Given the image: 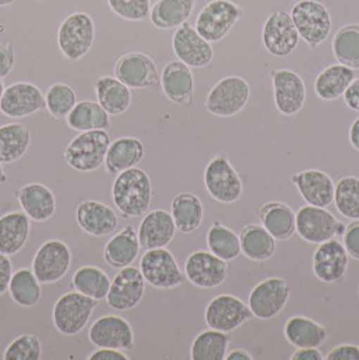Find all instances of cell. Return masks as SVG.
<instances>
[{"mask_svg":"<svg viewBox=\"0 0 359 360\" xmlns=\"http://www.w3.org/2000/svg\"><path fill=\"white\" fill-rule=\"evenodd\" d=\"M111 196L125 219L144 217L153 201V185L145 170L131 167L115 177Z\"/></svg>","mask_w":359,"mask_h":360,"instance_id":"cell-1","label":"cell"},{"mask_svg":"<svg viewBox=\"0 0 359 360\" xmlns=\"http://www.w3.org/2000/svg\"><path fill=\"white\" fill-rule=\"evenodd\" d=\"M111 142L107 130L80 132L64 148L63 158L73 170L92 173L104 165Z\"/></svg>","mask_w":359,"mask_h":360,"instance_id":"cell-2","label":"cell"},{"mask_svg":"<svg viewBox=\"0 0 359 360\" xmlns=\"http://www.w3.org/2000/svg\"><path fill=\"white\" fill-rule=\"evenodd\" d=\"M96 27L92 17L84 11H75L63 20L57 33V45L69 63L84 58L95 42Z\"/></svg>","mask_w":359,"mask_h":360,"instance_id":"cell-3","label":"cell"},{"mask_svg":"<svg viewBox=\"0 0 359 360\" xmlns=\"http://www.w3.org/2000/svg\"><path fill=\"white\" fill-rule=\"evenodd\" d=\"M289 14L300 38L310 48L320 46L331 33L332 19L329 11L317 0H298Z\"/></svg>","mask_w":359,"mask_h":360,"instance_id":"cell-4","label":"cell"},{"mask_svg":"<svg viewBox=\"0 0 359 360\" xmlns=\"http://www.w3.org/2000/svg\"><path fill=\"white\" fill-rule=\"evenodd\" d=\"M98 305V300L87 297L76 290L68 292L61 295L53 307V324L60 333L65 336H76L88 324Z\"/></svg>","mask_w":359,"mask_h":360,"instance_id":"cell-5","label":"cell"},{"mask_svg":"<svg viewBox=\"0 0 359 360\" xmlns=\"http://www.w3.org/2000/svg\"><path fill=\"white\" fill-rule=\"evenodd\" d=\"M251 88L241 76H226L216 82L206 98V110L219 117L239 114L250 100Z\"/></svg>","mask_w":359,"mask_h":360,"instance_id":"cell-6","label":"cell"},{"mask_svg":"<svg viewBox=\"0 0 359 360\" xmlns=\"http://www.w3.org/2000/svg\"><path fill=\"white\" fill-rule=\"evenodd\" d=\"M242 15L241 7L232 0H211L199 13L195 29L210 44L222 41Z\"/></svg>","mask_w":359,"mask_h":360,"instance_id":"cell-7","label":"cell"},{"mask_svg":"<svg viewBox=\"0 0 359 360\" xmlns=\"http://www.w3.org/2000/svg\"><path fill=\"white\" fill-rule=\"evenodd\" d=\"M72 259V251L64 240L49 239L37 250L32 270L42 285L56 283L68 274Z\"/></svg>","mask_w":359,"mask_h":360,"instance_id":"cell-8","label":"cell"},{"mask_svg":"<svg viewBox=\"0 0 359 360\" xmlns=\"http://www.w3.org/2000/svg\"><path fill=\"white\" fill-rule=\"evenodd\" d=\"M139 270L146 283L156 289H175L184 281L175 255L165 247L146 250L141 258Z\"/></svg>","mask_w":359,"mask_h":360,"instance_id":"cell-9","label":"cell"},{"mask_svg":"<svg viewBox=\"0 0 359 360\" xmlns=\"http://www.w3.org/2000/svg\"><path fill=\"white\" fill-rule=\"evenodd\" d=\"M204 185L208 195L222 204H232L244 193L241 176L226 157H215L204 170Z\"/></svg>","mask_w":359,"mask_h":360,"instance_id":"cell-10","label":"cell"},{"mask_svg":"<svg viewBox=\"0 0 359 360\" xmlns=\"http://www.w3.org/2000/svg\"><path fill=\"white\" fill-rule=\"evenodd\" d=\"M300 35L289 13L273 11L262 27V44L266 51L277 58H286L298 45Z\"/></svg>","mask_w":359,"mask_h":360,"instance_id":"cell-11","label":"cell"},{"mask_svg":"<svg viewBox=\"0 0 359 360\" xmlns=\"http://www.w3.org/2000/svg\"><path fill=\"white\" fill-rule=\"evenodd\" d=\"M291 295L285 279L272 277L257 283L248 295V308L254 317L270 320L278 316L288 304Z\"/></svg>","mask_w":359,"mask_h":360,"instance_id":"cell-12","label":"cell"},{"mask_svg":"<svg viewBox=\"0 0 359 360\" xmlns=\"http://www.w3.org/2000/svg\"><path fill=\"white\" fill-rule=\"evenodd\" d=\"M146 281L139 269L134 266L123 267L111 281L110 290L106 297L107 305L115 311L134 309L144 298Z\"/></svg>","mask_w":359,"mask_h":360,"instance_id":"cell-13","label":"cell"},{"mask_svg":"<svg viewBox=\"0 0 359 360\" xmlns=\"http://www.w3.org/2000/svg\"><path fill=\"white\" fill-rule=\"evenodd\" d=\"M88 339L98 348L131 351L135 344L130 323L116 314H104L96 319L88 330Z\"/></svg>","mask_w":359,"mask_h":360,"instance_id":"cell-14","label":"cell"},{"mask_svg":"<svg viewBox=\"0 0 359 360\" xmlns=\"http://www.w3.org/2000/svg\"><path fill=\"white\" fill-rule=\"evenodd\" d=\"M46 108L45 95L32 82H14L4 88L0 98V112L11 119H22Z\"/></svg>","mask_w":359,"mask_h":360,"instance_id":"cell-15","label":"cell"},{"mask_svg":"<svg viewBox=\"0 0 359 360\" xmlns=\"http://www.w3.org/2000/svg\"><path fill=\"white\" fill-rule=\"evenodd\" d=\"M114 73L115 77L130 89H147L161 80L156 63L139 51L123 54L115 64Z\"/></svg>","mask_w":359,"mask_h":360,"instance_id":"cell-16","label":"cell"},{"mask_svg":"<svg viewBox=\"0 0 359 360\" xmlns=\"http://www.w3.org/2000/svg\"><path fill=\"white\" fill-rule=\"evenodd\" d=\"M253 313L242 300L231 295L215 297L207 305L204 320L207 326L220 332H231L242 327Z\"/></svg>","mask_w":359,"mask_h":360,"instance_id":"cell-17","label":"cell"},{"mask_svg":"<svg viewBox=\"0 0 359 360\" xmlns=\"http://www.w3.org/2000/svg\"><path fill=\"white\" fill-rule=\"evenodd\" d=\"M185 277L201 289L220 286L229 277V264L211 251L197 250L185 261Z\"/></svg>","mask_w":359,"mask_h":360,"instance_id":"cell-18","label":"cell"},{"mask_svg":"<svg viewBox=\"0 0 359 360\" xmlns=\"http://www.w3.org/2000/svg\"><path fill=\"white\" fill-rule=\"evenodd\" d=\"M270 76L278 112L285 116L298 114L307 98V88L300 75L291 69H275Z\"/></svg>","mask_w":359,"mask_h":360,"instance_id":"cell-19","label":"cell"},{"mask_svg":"<svg viewBox=\"0 0 359 360\" xmlns=\"http://www.w3.org/2000/svg\"><path fill=\"white\" fill-rule=\"evenodd\" d=\"M172 48L177 60L189 68H206L213 61V45L188 22L182 23L173 34Z\"/></svg>","mask_w":359,"mask_h":360,"instance_id":"cell-20","label":"cell"},{"mask_svg":"<svg viewBox=\"0 0 359 360\" xmlns=\"http://www.w3.org/2000/svg\"><path fill=\"white\" fill-rule=\"evenodd\" d=\"M339 220L326 208L306 205L296 213V232L313 245H320L336 236Z\"/></svg>","mask_w":359,"mask_h":360,"instance_id":"cell-21","label":"cell"},{"mask_svg":"<svg viewBox=\"0 0 359 360\" xmlns=\"http://www.w3.org/2000/svg\"><path fill=\"white\" fill-rule=\"evenodd\" d=\"M75 219L82 231L95 238H106L114 233L119 226V217L114 210L96 200H85L77 204Z\"/></svg>","mask_w":359,"mask_h":360,"instance_id":"cell-22","label":"cell"},{"mask_svg":"<svg viewBox=\"0 0 359 360\" xmlns=\"http://www.w3.org/2000/svg\"><path fill=\"white\" fill-rule=\"evenodd\" d=\"M347 267L348 252L346 251L343 243L334 238L320 243L313 254V274L325 283H334L343 278Z\"/></svg>","mask_w":359,"mask_h":360,"instance_id":"cell-23","label":"cell"},{"mask_svg":"<svg viewBox=\"0 0 359 360\" xmlns=\"http://www.w3.org/2000/svg\"><path fill=\"white\" fill-rule=\"evenodd\" d=\"M161 88L168 100L177 105H191L195 96V77L191 68L180 60L169 61L161 73Z\"/></svg>","mask_w":359,"mask_h":360,"instance_id":"cell-24","label":"cell"},{"mask_svg":"<svg viewBox=\"0 0 359 360\" xmlns=\"http://www.w3.org/2000/svg\"><path fill=\"white\" fill-rule=\"evenodd\" d=\"M15 197L20 210L30 217V220L37 223L48 221L57 211L56 196L44 184H26L18 189Z\"/></svg>","mask_w":359,"mask_h":360,"instance_id":"cell-25","label":"cell"},{"mask_svg":"<svg viewBox=\"0 0 359 360\" xmlns=\"http://www.w3.org/2000/svg\"><path fill=\"white\" fill-rule=\"evenodd\" d=\"M176 224L172 217V213L165 210H154L147 212L138 227V239L142 250L163 248L168 246L175 235Z\"/></svg>","mask_w":359,"mask_h":360,"instance_id":"cell-26","label":"cell"},{"mask_svg":"<svg viewBox=\"0 0 359 360\" xmlns=\"http://www.w3.org/2000/svg\"><path fill=\"white\" fill-rule=\"evenodd\" d=\"M292 181L308 205L326 208L334 201L335 184L326 172L310 169L297 173Z\"/></svg>","mask_w":359,"mask_h":360,"instance_id":"cell-27","label":"cell"},{"mask_svg":"<svg viewBox=\"0 0 359 360\" xmlns=\"http://www.w3.org/2000/svg\"><path fill=\"white\" fill-rule=\"evenodd\" d=\"M139 251L141 245L138 239V229L129 224L115 233L106 243L103 257L110 267L120 270L135 262L139 257Z\"/></svg>","mask_w":359,"mask_h":360,"instance_id":"cell-28","label":"cell"},{"mask_svg":"<svg viewBox=\"0 0 359 360\" xmlns=\"http://www.w3.org/2000/svg\"><path fill=\"white\" fill-rule=\"evenodd\" d=\"M145 158V146L135 136H120L111 142L104 161L106 172L118 176L131 167H137Z\"/></svg>","mask_w":359,"mask_h":360,"instance_id":"cell-29","label":"cell"},{"mask_svg":"<svg viewBox=\"0 0 359 360\" xmlns=\"http://www.w3.org/2000/svg\"><path fill=\"white\" fill-rule=\"evenodd\" d=\"M30 217L23 211H11L0 216V252L8 257L18 254L29 239Z\"/></svg>","mask_w":359,"mask_h":360,"instance_id":"cell-30","label":"cell"},{"mask_svg":"<svg viewBox=\"0 0 359 360\" xmlns=\"http://www.w3.org/2000/svg\"><path fill=\"white\" fill-rule=\"evenodd\" d=\"M110 116L96 101L82 100L76 103L66 116V124L69 129L79 132L108 130L111 127Z\"/></svg>","mask_w":359,"mask_h":360,"instance_id":"cell-31","label":"cell"},{"mask_svg":"<svg viewBox=\"0 0 359 360\" xmlns=\"http://www.w3.org/2000/svg\"><path fill=\"white\" fill-rule=\"evenodd\" d=\"M195 0H157L151 6L150 22L160 30H170L188 22L195 10Z\"/></svg>","mask_w":359,"mask_h":360,"instance_id":"cell-32","label":"cell"},{"mask_svg":"<svg viewBox=\"0 0 359 360\" xmlns=\"http://www.w3.org/2000/svg\"><path fill=\"white\" fill-rule=\"evenodd\" d=\"M355 79L353 69L342 64H332L325 68L315 80V94L325 101L343 98L348 85Z\"/></svg>","mask_w":359,"mask_h":360,"instance_id":"cell-33","label":"cell"},{"mask_svg":"<svg viewBox=\"0 0 359 360\" xmlns=\"http://www.w3.org/2000/svg\"><path fill=\"white\" fill-rule=\"evenodd\" d=\"M32 145V132L22 123L0 126V164H14L23 158Z\"/></svg>","mask_w":359,"mask_h":360,"instance_id":"cell-34","label":"cell"},{"mask_svg":"<svg viewBox=\"0 0 359 360\" xmlns=\"http://www.w3.org/2000/svg\"><path fill=\"white\" fill-rule=\"evenodd\" d=\"M98 103L111 116L125 114L131 105L130 88L113 76H101L95 84Z\"/></svg>","mask_w":359,"mask_h":360,"instance_id":"cell-35","label":"cell"},{"mask_svg":"<svg viewBox=\"0 0 359 360\" xmlns=\"http://www.w3.org/2000/svg\"><path fill=\"white\" fill-rule=\"evenodd\" d=\"M170 213L176 229L182 233L195 232L203 223L204 207L194 193H179L172 200Z\"/></svg>","mask_w":359,"mask_h":360,"instance_id":"cell-36","label":"cell"},{"mask_svg":"<svg viewBox=\"0 0 359 360\" xmlns=\"http://www.w3.org/2000/svg\"><path fill=\"white\" fill-rule=\"evenodd\" d=\"M285 338L296 348H308V347H320L328 338L326 329L304 316L291 317L285 328Z\"/></svg>","mask_w":359,"mask_h":360,"instance_id":"cell-37","label":"cell"},{"mask_svg":"<svg viewBox=\"0 0 359 360\" xmlns=\"http://www.w3.org/2000/svg\"><path fill=\"white\" fill-rule=\"evenodd\" d=\"M241 250L248 259L265 262L276 252V239L263 226L250 224L242 231Z\"/></svg>","mask_w":359,"mask_h":360,"instance_id":"cell-38","label":"cell"},{"mask_svg":"<svg viewBox=\"0 0 359 360\" xmlns=\"http://www.w3.org/2000/svg\"><path fill=\"white\" fill-rule=\"evenodd\" d=\"M260 219L262 226L276 240H286L296 231V214L286 204L270 202L265 205Z\"/></svg>","mask_w":359,"mask_h":360,"instance_id":"cell-39","label":"cell"},{"mask_svg":"<svg viewBox=\"0 0 359 360\" xmlns=\"http://www.w3.org/2000/svg\"><path fill=\"white\" fill-rule=\"evenodd\" d=\"M8 292L14 304L20 308H33L42 295L41 282L35 277L33 270L27 267L14 271L8 285Z\"/></svg>","mask_w":359,"mask_h":360,"instance_id":"cell-40","label":"cell"},{"mask_svg":"<svg viewBox=\"0 0 359 360\" xmlns=\"http://www.w3.org/2000/svg\"><path fill=\"white\" fill-rule=\"evenodd\" d=\"M111 286L108 274L96 266H82L72 277V288L94 300H106Z\"/></svg>","mask_w":359,"mask_h":360,"instance_id":"cell-41","label":"cell"},{"mask_svg":"<svg viewBox=\"0 0 359 360\" xmlns=\"http://www.w3.org/2000/svg\"><path fill=\"white\" fill-rule=\"evenodd\" d=\"M229 336L227 332L207 329L197 335L191 347L192 360L226 359L229 349Z\"/></svg>","mask_w":359,"mask_h":360,"instance_id":"cell-42","label":"cell"},{"mask_svg":"<svg viewBox=\"0 0 359 360\" xmlns=\"http://www.w3.org/2000/svg\"><path fill=\"white\" fill-rule=\"evenodd\" d=\"M332 53L339 64L359 69V23L346 25L335 33Z\"/></svg>","mask_w":359,"mask_h":360,"instance_id":"cell-43","label":"cell"},{"mask_svg":"<svg viewBox=\"0 0 359 360\" xmlns=\"http://www.w3.org/2000/svg\"><path fill=\"white\" fill-rule=\"evenodd\" d=\"M207 246L213 254L226 262L235 261L242 252L238 235L218 221L213 223L207 232Z\"/></svg>","mask_w":359,"mask_h":360,"instance_id":"cell-44","label":"cell"},{"mask_svg":"<svg viewBox=\"0 0 359 360\" xmlns=\"http://www.w3.org/2000/svg\"><path fill=\"white\" fill-rule=\"evenodd\" d=\"M334 201L338 212L350 220H359V179L346 176L335 185Z\"/></svg>","mask_w":359,"mask_h":360,"instance_id":"cell-45","label":"cell"},{"mask_svg":"<svg viewBox=\"0 0 359 360\" xmlns=\"http://www.w3.org/2000/svg\"><path fill=\"white\" fill-rule=\"evenodd\" d=\"M77 103V95L75 89L64 84L56 82L51 84L45 94V105L50 116L57 120L66 119V116L73 110Z\"/></svg>","mask_w":359,"mask_h":360,"instance_id":"cell-46","label":"cell"},{"mask_svg":"<svg viewBox=\"0 0 359 360\" xmlns=\"http://www.w3.org/2000/svg\"><path fill=\"white\" fill-rule=\"evenodd\" d=\"M42 358V344L37 335L25 333L7 345L4 360H39Z\"/></svg>","mask_w":359,"mask_h":360,"instance_id":"cell-47","label":"cell"},{"mask_svg":"<svg viewBox=\"0 0 359 360\" xmlns=\"http://www.w3.org/2000/svg\"><path fill=\"white\" fill-rule=\"evenodd\" d=\"M116 17L129 22H142L150 17L151 0H107Z\"/></svg>","mask_w":359,"mask_h":360,"instance_id":"cell-48","label":"cell"},{"mask_svg":"<svg viewBox=\"0 0 359 360\" xmlns=\"http://www.w3.org/2000/svg\"><path fill=\"white\" fill-rule=\"evenodd\" d=\"M17 56L13 42H0V80L6 79L15 66Z\"/></svg>","mask_w":359,"mask_h":360,"instance_id":"cell-49","label":"cell"},{"mask_svg":"<svg viewBox=\"0 0 359 360\" xmlns=\"http://www.w3.org/2000/svg\"><path fill=\"white\" fill-rule=\"evenodd\" d=\"M343 246L350 257L359 261V220L346 227L343 233Z\"/></svg>","mask_w":359,"mask_h":360,"instance_id":"cell-50","label":"cell"},{"mask_svg":"<svg viewBox=\"0 0 359 360\" xmlns=\"http://www.w3.org/2000/svg\"><path fill=\"white\" fill-rule=\"evenodd\" d=\"M325 359L359 360V347L355 344H341L332 348Z\"/></svg>","mask_w":359,"mask_h":360,"instance_id":"cell-51","label":"cell"},{"mask_svg":"<svg viewBox=\"0 0 359 360\" xmlns=\"http://www.w3.org/2000/svg\"><path fill=\"white\" fill-rule=\"evenodd\" d=\"M13 274L14 269L8 255L0 252V295H4L8 290V285Z\"/></svg>","mask_w":359,"mask_h":360,"instance_id":"cell-52","label":"cell"},{"mask_svg":"<svg viewBox=\"0 0 359 360\" xmlns=\"http://www.w3.org/2000/svg\"><path fill=\"white\" fill-rule=\"evenodd\" d=\"M88 360H127L130 359L123 351L115 349V348H99L95 352H92Z\"/></svg>","mask_w":359,"mask_h":360,"instance_id":"cell-53","label":"cell"},{"mask_svg":"<svg viewBox=\"0 0 359 360\" xmlns=\"http://www.w3.org/2000/svg\"><path fill=\"white\" fill-rule=\"evenodd\" d=\"M343 100L351 111L359 112V77L354 79L348 85L346 94L343 95Z\"/></svg>","mask_w":359,"mask_h":360,"instance_id":"cell-54","label":"cell"},{"mask_svg":"<svg viewBox=\"0 0 359 360\" xmlns=\"http://www.w3.org/2000/svg\"><path fill=\"white\" fill-rule=\"evenodd\" d=\"M292 360H323L325 356L322 352L315 348V347H308V348H298L294 355L291 356Z\"/></svg>","mask_w":359,"mask_h":360,"instance_id":"cell-55","label":"cell"},{"mask_svg":"<svg viewBox=\"0 0 359 360\" xmlns=\"http://www.w3.org/2000/svg\"><path fill=\"white\" fill-rule=\"evenodd\" d=\"M348 141H350V145L359 151V116L350 126Z\"/></svg>","mask_w":359,"mask_h":360,"instance_id":"cell-56","label":"cell"},{"mask_svg":"<svg viewBox=\"0 0 359 360\" xmlns=\"http://www.w3.org/2000/svg\"><path fill=\"white\" fill-rule=\"evenodd\" d=\"M226 359L251 360L253 359V356H251L248 352H246L245 349H234V351H231V352H229V354L226 355Z\"/></svg>","mask_w":359,"mask_h":360,"instance_id":"cell-57","label":"cell"},{"mask_svg":"<svg viewBox=\"0 0 359 360\" xmlns=\"http://www.w3.org/2000/svg\"><path fill=\"white\" fill-rule=\"evenodd\" d=\"M7 181V174L3 169V164H0V184H4Z\"/></svg>","mask_w":359,"mask_h":360,"instance_id":"cell-58","label":"cell"},{"mask_svg":"<svg viewBox=\"0 0 359 360\" xmlns=\"http://www.w3.org/2000/svg\"><path fill=\"white\" fill-rule=\"evenodd\" d=\"M17 1L18 0H0V7H7V6H11Z\"/></svg>","mask_w":359,"mask_h":360,"instance_id":"cell-59","label":"cell"},{"mask_svg":"<svg viewBox=\"0 0 359 360\" xmlns=\"http://www.w3.org/2000/svg\"><path fill=\"white\" fill-rule=\"evenodd\" d=\"M4 88H6V86H4V84H3V82L0 80V98H1V95H3V92H4Z\"/></svg>","mask_w":359,"mask_h":360,"instance_id":"cell-60","label":"cell"},{"mask_svg":"<svg viewBox=\"0 0 359 360\" xmlns=\"http://www.w3.org/2000/svg\"><path fill=\"white\" fill-rule=\"evenodd\" d=\"M35 1H38V3H42V1H44V0H35Z\"/></svg>","mask_w":359,"mask_h":360,"instance_id":"cell-61","label":"cell"},{"mask_svg":"<svg viewBox=\"0 0 359 360\" xmlns=\"http://www.w3.org/2000/svg\"><path fill=\"white\" fill-rule=\"evenodd\" d=\"M358 290H359V286H358Z\"/></svg>","mask_w":359,"mask_h":360,"instance_id":"cell-62","label":"cell"}]
</instances>
